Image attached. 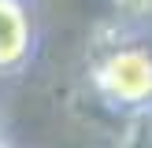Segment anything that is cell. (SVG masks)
<instances>
[{
  "instance_id": "obj_1",
  "label": "cell",
  "mask_w": 152,
  "mask_h": 148,
  "mask_svg": "<svg viewBox=\"0 0 152 148\" xmlns=\"http://www.w3.org/2000/svg\"><path fill=\"white\" fill-rule=\"evenodd\" d=\"M82 85L119 118L152 111V33L123 15L93 22L86 37Z\"/></svg>"
},
{
  "instance_id": "obj_2",
  "label": "cell",
  "mask_w": 152,
  "mask_h": 148,
  "mask_svg": "<svg viewBox=\"0 0 152 148\" xmlns=\"http://www.w3.org/2000/svg\"><path fill=\"white\" fill-rule=\"evenodd\" d=\"M41 48L37 11L30 0H0V78H19Z\"/></svg>"
},
{
  "instance_id": "obj_3",
  "label": "cell",
  "mask_w": 152,
  "mask_h": 148,
  "mask_svg": "<svg viewBox=\"0 0 152 148\" xmlns=\"http://www.w3.org/2000/svg\"><path fill=\"white\" fill-rule=\"evenodd\" d=\"M115 11L130 22H148L152 19V0H115Z\"/></svg>"
},
{
  "instance_id": "obj_4",
  "label": "cell",
  "mask_w": 152,
  "mask_h": 148,
  "mask_svg": "<svg viewBox=\"0 0 152 148\" xmlns=\"http://www.w3.org/2000/svg\"><path fill=\"white\" fill-rule=\"evenodd\" d=\"M0 148H11V144H7V141H0Z\"/></svg>"
},
{
  "instance_id": "obj_5",
  "label": "cell",
  "mask_w": 152,
  "mask_h": 148,
  "mask_svg": "<svg viewBox=\"0 0 152 148\" xmlns=\"http://www.w3.org/2000/svg\"><path fill=\"white\" fill-rule=\"evenodd\" d=\"M0 141H4V133H0Z\"/></svg>"
}]
</instances>
